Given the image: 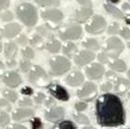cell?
Segmentation results:
<instances>
[{"mask_svg":"<svg viewBox=\"0 0 130 129\" xmlns=\"http://www.w3.org/2000/svg\"><path fill=\"white\" fill-rule=\"evenodd\" d=\"M95 115L99 125L103 127H118L125 123V110L121 99L115 94L105 93L98 97Z\"/></svg>","mask_w":130,"mask_h":129,"instance_id":"cell-1","label":"cell"},{"mask_svg":"<svg viewBox=\"0 0 130 129\" xmlns=\"http://www.w3.org/2000/svg\"><path fill=\"white\" fill-rule=\"evenodd\" d=\"M18 18L28 27H32L37 22V12L32 4L23 2L20 3L16 8Z\"/></svg>","mask_w":130,"mask_h":129,"instance_id":"cell-2","label":"cell"},{"mask_svg":"<svg viewBox=\"0 0 130 129\" xmlns=\"http://www.w3.org/2000/svg\"><path fill=\"white\" fill-rule=\"evenodd\" d=\"M123 51H124V43L120 38L116 36H112L108 38V40L106 41L104 53L108 56L109 59L116 60Z\"/></svg>","mask_w":130,"mask_h":129,"instance_id":"cell-3","label":"cell"},{"mask_svg":"<svg viewBox=\"0 0 130 129\" xmlns=\"http://www.w3.org/2000/svg\"><path fill=\"white\" fill-rule=\"evenodd\" d=\"M50 67L52 74L55 76H61L71 69V62L65 57H54L50 60Z\"/></svg>","mask_w":130,"mask_h":129,"instance_id":"cell-4","label":"cell"},{"mask_svg":"<svg viewBox=\"0 0 130 129\" xmlns=\"http://www.w3.org/2000/svg\"><path fill=\"white\" fill-rule=\"evenodd\" d=\"M29 81L37 86H44L48 82V77L43 69L38 66H33L28 74Z\"/></svg>","mask_w":130,"mask_h":129,"instance_id":"cell-5","label":"cell"},{"mask_svg":"<svg viewBox=\"0 0 130 129\" xmlns=\"http://www.w3.org/2000/svg\"><path fill=\"white\" fill-rule=\"evenodd\" d=\"M106 20L101 15H95L91 18V20L86 25L87 32L91 34H101L106 28Z\"/></svg>","mask_w":130,"mask_h":129,"instance_id":"cell-6","label":"cell"},{"mask_svg":"<svg viewBox=\"0 0 130 129\" xmlns=\"http://www.w3.org/2000/svg\"><path fill=\"white\" fill-rule=\"evenodd\" d=\"M82 27L79 24H73L60 30L59 35L63 40H73L80 38L82 36Z\"/></svg>","mask_w":130,"mask_h":129,"instance_id":"cell-7","label":"cell"},{"mask_svg":"<svg viewBox=\"0 0 130 129\" xmlns=\"http://www.w3.org/2000/svg\"><path fill=\"white\" fill-rule=\"evenodd\" d=\"M77 95L80 99L85 101H92L97 95V87L92 82H88L83 86L82 89L77 92Z\"/></svg>","mask_w":130,"mask_h":129,"instance_id":"cell-8","label":"cell"},{"mask_svg":"<svg viewBox=\"0 0 130 129\" xmlns=\"http://www.w3.org/2000/svg\"><path fill=\"white\" fill-rule=\"evenodd\" d=\"M47 91L48 93L58 100L60 101H68L70 99V95L68 93V91L65 88L59 84H50L47 86Z\"/></svg>","mask_w":130,"mask_h":129,"instance_id":"cell-9","label":"cell"},{"mask_svg":"<svg viewBox=\"0 0 130 129\" xmlns=\"http://www.w3.org/2000/svg\"><path fill=\"white\" fill-rule=\"evenodd\" d=\"M95 58H96V56H95V54L93 52L88 51V50H84V51L79 52L75 56L74 60H75L76 64H78L79 67H83L85 64H90Z\"/></svg>","mask_w":130,"mask_h":129,"instance_id":"cell-10","label":"cell"},{"mask_svg":"<svg viewBox=\"0 0 130 129\" xmlns=\"http://www.w3.org/2000/svg\"><path fill=\"white\" fill-rule=\"evenodd\" d=\"M85 72H86V75L89 79L97 80V79H100L104 76L105 69H104L103 64H99V63H94V64H90L89 67H87Z\"/></svg>","mask_w":130,"mask_h":129,"instance_id":"cell-11","label":"cell"},{"mask_svg":"<svg viewBox=\"0 0 130 129\" xmlns=\"http://www.w3.org/2000/svg\"><path fill=\"white\" fill-rule=\"evenodd\" d=\"M41 16L43 19L51 21V22H55V23H59L63 20L64 18V14L61 10L59 9H47L41 12Z\"/></svg>","mask_w":130,"mask_h":129,"instance_id":"cell-12","label":"cell"},{"mask_svg":"<svg viewBox=\"0 0 130 129\" xmlns=\"http://www.w3.org/2000/svg\"><path fill=\"white\" fill-rule=\"evenodd\" d=\"M65 116V109L63 107H54L45 112V119L50 122H58Z\"/></svg>","mask_w":130,"mask_h":129,"instance_id":"cell-13","label":"cell"},{"mask_svg":"<svg viewBox=\"0 0 130 129\" xmlns=\"http://www.w3.org/2000/svg\"><path fill=\"white\" fill-rule=\"evenodd\" d=\"M3 82L5 85H7L10 88H15L21 83V78L16 72H8L6 73L3 78Z\"/></svg>","mask_w":130,"mask_h":129,"instance_id":"cell-14","label":"cell"},{"mask_svg":"<svg viewBox=\"0 0 130 129\" xmlns=\"http://www.w3.org/2000/svg\"><path fill=\"white\" fill-rule=\"evenodd\" d=\"M84 75L81 73V72H73L71 74H69L66 78V83L69 85V86H72V87H77V86H80L83 82H84Z\"/></svg>","mask_w":130,"mask_h":129,"instance_id":"cell-15","label":"cell"},{"mask_svg":"<svg viewBox=\"0 0 130 129\" xmlns=\"http://www.w3.org/2000/svg\"><path fill=\"white\" fill-rule=\"evenodd\" d=\"M93 14V9L92 7H87V6H82L79 8L76 13H75V18L78 22H85L87 21Z\"/></svg>","mask_w":130,"mask_h":129,"instance_id":"cell-16","label":"cell"},{"mask_svg":"<svg viewBox=\"0 0 130 129\" xmlns=\"http://www.w3.org/2000/svg\"><path fill=\"white\" fill-rule=\"evenodd\" d=\"M114 89H115V92L119 95L125 94L130 89V81H127L126 79H123V78L116 77Z\"/></svg>","mask_w":130,"mask_h":129,"instance_id":"cell-17","label":"cell"},{"mask_svg":"<svg viewBox=\"0 0 130 129\" xmlns=\"http://www.w3.org/2000/svg\"><path fill=\"white\" fill-rule=\"evenodd\" d=\"M104 8H105V10H106L111 16H113V17H115V18H117V19H122V18H124L123 12H122L118 7H116L112 2H109V1L105 2V3H104Z\"/></svg>","mask_w":130,"mask_h":129,"instance_id":"cell-18","label":"cell"},{"mask_svg":"<svg viewBox=\"0 0 130 129\" xmlns=\"http://www.w3.org/2000/svg\"><path fill=\"white\" fill-rule=\"evenodd\" d=\"M33 115L32 109H27V108H20V109H16L13 112L12 118L15 121H21L24 119H27L29 117H31Z\"/></svg>","mask_w":130,"mask_h":129,"instance_id":"cell-19","label":"cell"},{"mask_svg":"<svg viewBox=\"0 0 130 129\" xmlns=\"http://www.w3.org/2000/svg\"><path fill=\"white\" fill-rule=\"evenodd\" d=\"M21 31V26L18 23H10L7 24L3 29V35L7 38L14 37Z\"/></svg>","mask_w":130,"mask_h":129,"instance_id":"cell-20","label":"cell"},{"mask_svg":"<svg viewBox=\"0 0 130 129\" xmlns=\"http://www.w3.org/2000/svg\"><path fill=\"white\" fill-rule=\"evenodd\" d=\"M17 53V46L13 41H9L4 46V54L8 60H14V57Z\"/></svg>","mask_w":130,"mask_h":129,"instance_id":"cell-21","label":"cell"},{"mask_svg":"<svg viewBox=\"0 0 130 129\" xmlns=\"http://www.w3.org/2000/svg\"><path fill=\"white\" fill-rule=\"evenodd\" d=\"M109 67L111 70H113L115 72H119V73L125 72L127 70V64H125V62L122 60H119V59L112 60L111 62H109Z\"/></svg>","mask_w":130,"mask_h":129,"instance_id":"cell-22","label":"cell"},{"mask_svg":"<svg viewBox=\"0 0 130 129\" xmlns=\"http://www.w3.org/2000/svg\"><path fill=\"white\" fill-rule=\"evenodd\" d=\"M45 49L50 52V53H53V54H56L60 51L61 49V43L58 39L56 38H52L50 39V41H47L45 43Z\"/></svg>","mask_w":130,"mask_h":129,"instance_id":"cell-23","label":"cell"},{"mask_svg":"<svg viewBox=\"0 0 130 129\" xmlns=\"http://www.w3.org/2000/svg\"><path fill=\"white\" fill-rule=\"evenodd\" d=\"M77 52V45L73 42H67L63 47V53L68 58L75 57V53Z\"/></svg>","mask_w":130,"mask_h":129,"instance_id":"cell-24","label":"cell"},{"mask_svg":"<svg viewBox=\"0 0 130 129\" xmlns=\"http://www.w3.org/2000/svg\"><path fill=\"white\" fill-rule=\"evenodd\" d=\"M53 129H77V126L71 120H62L57 123Z\"/></svg>","mask_w":130,"mask_h":129,"instance_id":"cell-25","label":"cell"},{"mask_svg":"<svg viewBox=\"0 0 130 129\" xmlns=\"http://www.w3.org/2000/svg\"><path fill=\"white\" fill-rule=\"evenodd\" d=\"M82 45L84 47L88 49V51L89 50H91V51H97V50H99V47H100L98 41L96 39H94V38H88V39H86L85 41H83Z\"/></svg>","mask_w":130,"mask_h":129,"instance_id":"cell-26","label":"cell"},{"mask_svg":"<svg viewBox=\"0 0 130 129\" xmlns=\"http://www.w3.org/2000/svg\"><path fill=\"white\" fill-rule=\"evenodd\" d=\"M2 95L5 97L8 101H10V102H12V103L17 100V94H16L14 91L10 90V89H5V90L2 92Z\"/></svg>","mask_w":130,"mask_h":129,"instance_id":"cell-27","label":"cell"},{"mask_svg":"<svg viewBox=\"0 0 130 129\" xmlns=\"http://www.w3.org/2000/svg\"><path fill=\"white\" fill-rule=\"evenodd\" d=\"M74 119L78 122V123H80V124H85V125H88L89 123H90V121H89V118L86 116V115H84V114H75L74 115Z\"/></svg>","mask_w":130,"mask_h":129,"instance_id":"cell-28","label":"cell"},{"mask_svg":"<svg viewBox=\"0 0 130 129\" xmlns=\"http://www.w3.org/2000/svg\"><path fill=\"white\" fill-rule=\"evenodd\" d=\"M22 55H23V57L25 58V60H31L33 59V57H34V52H33V50L31 47H29V46H26V47H24L23 50H22Z\"/></svg>","mask_w":130,"mask_h":129,"instance_id":"cell-29","label":"cell"},{"mask_svg":"<svg viewBox=\"0 0 130 129\" xmlns=\"http://www.w3.org/2000/svg\"><path fill=\"white\" fill-rule=\"evenodd\" d=\"M10 121V118H9V115L4 112V111H1L0 112V126H6Z\"/></svg>","mask_w":130,"mask_h":129,"instance_id":"cell-30","label":"cell"},{"mask_svg":"<svg viewBox=\"0 0 130 129\" xmlns=\"http://www.w3.org/2000/svg\"><path fill=\"white\" fill-rule=\"evenodd\" d=\"M30 126H31V129H42L43 124H42L41 120H40L38 117H35V118H32V119H31V121H30Z\"/></svg>","mask_w":130,"mask_h":129,"instance_id":"cell-31","label":"cell"},{"mask_svg":"<svg viewBox=\"0 0 130 129\" xmlns=\"http://www.w3.org/2000/svg\"><path fill=\"white\" fill-rule=\"evenodd\" d=\"M120 25H119V23H117V22H114V23H112L109 27H108V33L109 34H116V33H119L120 32Z\"/></svg>","mask_w":130,"mask_h":129,"instance_id":"cell-32","label":"cell"},{"mask_svg":"<svg viewBox=\"0 0 130 129\" xmlns=\"http://www.w3.org/2000/svg\"><path fill=\"white\" fill-rule=\"evenodd\" d=\"M30 42H31V44L35 45V46H37V47H39V44H41V45L43 44L42 37H41L40 35H38V34L33 35L32 37H31V39H30Z\"/></svg>","mask_w":130,"mask_h":129,"instance_id":"cell-33","label":"cell"},{"mask_svg":"<svg viewBox=\"0 0 130 129\" xmlns=\"http://www.w3.org/2000/svg\"><path fill=\"white\" fill-rule=\"evenodd\" d=\"M37 4L43 6V7H46V6H58L60 4L59 1H55V0H48V1H36Z\"/></svg>","mask_w":130,"mask_h":129,"instance_id":"cell-34","label":"cell"},{"mask_svg":"<svg viewBox=\"0 0 130 129\" xmlns=\"http://www.w3.org/2000/svg\"><path fill=\"white\" fill-rule=\"evenodd\" d=\"M30 63H29V61H27V60H24V61H21L20 62V64H19V67H20V69L24 72V73H26L27 71H30V69L32 68L31 66H30Z\"/></svg>","mask_w":130,"mask_h":129,"instance_id":"cell-35","label":"cell"},{"mask_svg":"<svg viewBox=\"0 0 130 129\" xmlns=\"http://www.w3.org/2000/svg\"><path fill=\"white\" fill-rule=\"evenodd\" d=\"M98 60H99V62H100V64H109V58H108V56L104 53V52H102V53H100L99 55H98Z\"/></svg>","mask_w":130,"mask_h":129,"instance_id":"cell-36","label":"cell"},{"mask_svg":"<svg viewBox=\"0 0 130 129\" xmlns=\"http://www.w3.org/2000/svg\"><path fill=\"white\" fill-rule=\"evenodd\" d=\"M0 18H1V20H3V21H10V20H12L13 16H12V13L7 10V11H4V12L0 15Z\"/></svg>","mask_w":130,"mask_h":129,"instance_id":"cell-37","label":"cell"},{"mask_svg":"<svg viewBox=\"0 0 130 129\" xmlns=\"http://www.w3.org/2000/svg\"><path fill=\"white\" fill-rule=\"evenodd\" d=\"M87 103L86 102H78L75 104V109L78 111V112H82L84 111L85 109H87Z\"/></svg>","mask_w":130,"mask_h":129,"instance_id":"cell-38","label":"cell"},{"mask_svg":"<svg viewBox=\"0 0 130 129\" xmlns=\"http://www.w3.org/2000/svg\"><path fill=\"white\" fill-rule=\"evenodd\" d=\"M120 35L123 37V38H125V39H130V29L128 27H122L121 29H120Z\"/></svg>","mask_w":130,"mask_h":129,"instance_id":"cell-39","label":"cell"},{"mask_svg":"<svg viewBox=\"0 0 130 129\" xmlns=\"http://www.w3.org/2000/svg\"><path fill=\"white\" fill-rule=\"evenodd\" d=\"M112 89H113V84H112L110 81L105 82V83L102 84V86H101V90H102L103 92H109V91L112 90Z\"/></svg>","mask_w":130,"mask_h":129,"instance_id":"cell-40","label":"cell"},{"mask_svg":"<svg viewBox=\"0 0 130 129\" xmlns=\"http://www.w3.org/2000/svg\"><path fill=\"white\" fill-rule=\"evenodd\" d=\"M21 94L24 95V96H30V95L33 94V90L30 87H27V86L26 87H23L21 89Z\"/></svg>","mask_w":130,"mask_h":129,"instance_id":"cell-41","label":"cell"},{"mask_svg":"<svg viewBox=\"0 0 130 129\" xmlns=\"http://www.w3.org/2000/svg\"><path fill=\"white\" fill-rule=\"evenodd\" d=\"M1 109H3V110H9L10 109L9 103L4 99H0V110Z\"/></svg>","mask_w":130,"mask_h":129,"instance_id":"cell-42","label":"cell"},{"mask_svg":"<svg viewBox=\"0 0 130 129\" xmlns=\"http://www.w3.org/2000/svg\"><path fill=\"white\" fill-rule=\"evenodd\" d=\"M34 100H35V103L41 104V103H43V101L45 100V96H44L42 93H37L36 96L34 97Z\"/></svg>","mask_w":130,"mask_h":129,"instance_id":"cell-43","label":"cell"},{"mask_svg":"<svg viewBox=\"0 0 130 129\" xmlns=\"http://www.w3.org/2000/svg\"><path fill=\"white\" fill-rule=\"evenodd\" d=\"M31 104H32V101L27 97H24L21 101H19V105L21 106H31Z\"/></svg>","mask_w":130,"mask_h":129,"instance_id":"cell-44","label":"cell"},{"mask_svg":"<svg viewBox=\"0 0 130 129\" xmlns=\"http://www.w3.org/2000/svg\"><path fill=\"white\" fill-rule=\"evenodd\" d=\"M17 42H18L19 44H22V45H24V44L27 42V38H26V36H25L24 34H21V35H19V37L17 38Z\"/></svg>","mask_w":130,"mask_h":129,"instance_id":"cell-45","label":"cell"},{"mask_svg":"<svg viewBox=\"0 0 130 129\" xmlns=\"http://www.w3.org/2000/svg\"><path fill=\"white\" fill-rule=\"evenodd\" d=\"M9 5V1L8 0H0V11L7 8V6Z\"/></svg>","mask_w":130,"mask_h":129,"instance_id":"cell-46","label":"cell"},{"mask_svg":"<svg viewBox=\"0 0 130 129\" xmlns=\"http://www.w3.org/2000/svg\"><path fill=\"white\" fill-rule=\"evenodd\" d=\"M122 9L124 11H130V4L128 2H125L122 4Z\"/></svg>","mask_w":130,"mask_h":129,"instance_id":"cell-47","label":"cell"},{"mask_svg":"<svg viewBox=\"0 0 130 129\" xmlns=\"http://www.w3.org/2000/svg\"><path fill=\"white\" fill-rule=\"evenodd\" d=\"M8 129H27V128L24 127V126H22V125H19V124H14V125L10 126Z\"/></svg>","mask_w":130,"mask_h":129,"instance_id":"cell-48","label":"cell"},{"mask_svg":"<svg viewBox=\"0 0 130 129\" xmlns=\"http://www.w3.org/2000/svg\"><path fill=\"white\" fill-rule=\"evenodd\" d=\"M15 61L14 60H8V62H7V66L9 67V68H11V67H15Z\"/></svg>","mask_w":130,"mask_h":129,"instance_id":"cell-49","label":"cell"},{"mask_svg":"<svg viewBox=\"0 0 130 129\" xmlns=\"http://www.w3.org/2000/svg\"><path fill=\"white\" fill-rule=\"evenodd\" d=\"M124 19H125V22L127 24H130V14H127L124 16Z\"/></svg>","mask_w":130,"mask_h":129,"instance_id":"cell-50","label":"cell"},{"mask_svg":"<svg viewBox=\"0 0 130 129\" xmlns=\"http://www.w3.org/2000/svg\"><path fill=\"white\" fill-rule=\"evenodd\" d=\"M4 70V64H2V62L0 61V71H3Z\"/></svg>","mask_w":130,"mask_h":129,"instance_id":"cell-51","label":"cell"},{"mask_svg":"<svg viewBox=\"0 0 130 129\" xmlns=\"http://www.w3.org/2000/svg\"><path fill=\"white\" fill-rule=\"evenodd\" d=\"M83 129H96V128H94V127H92V126H87V127H84Z\"/></svg>","mask_w":130,"mask_h":129,"instance_id":"cell-52","label":"cell"},{"mask_svg":"<svg viewBox=\"0 0 130 129\" xmlns=\"http://www.w3.org/2000/svg\"><path fill=\"white\" fill-rule=\"evenodd\" d=\"M1 52H2V43L0 42V53H1Z\"/></svg>","mask_w":130,"mask_h":129,"instance_id":"cell-53","label":"cell"},{"mask_svg":"<svg viewBox=\"0 0 130 129\" xmlns=\"http://www.w3.org/2000/svg\"><path fill=\"white\" fill-rule=\"evenodd\" d=\"M127 76H128V78L130 79V70L128 71V72H127Z\"/></svg>","mask_w":130,"mask_h":129,"instance_id":"cell-54","label":"cell"},{"mask_svg":"<svg viewBox=\"0 0 130 129\" xmlns=\"http://www.w3.org/2000/svg\"><path fill=\"white\" fill-rule=\"evenodd\" d=\"M127 46L129 47V50H130V40H128V42H127Z\"/></svg>","mask_w":130,"mask_h":129,"instance_id":"cell-55","label":"cell"},{"mask_svg":"<svg viewBox=\"0 0 130 129\" xmlns=\"http://www.w3.org/2000/svg\"><path fill=\"white\" fill-rule=\"evenodd\" d=\"M128 98H129V99H130V91H129V92H128Z\"/></svg>","mask_w":130,"mask_h":129,"instance_id":"cell-56","label":"cell"},{"mask_svg":"<svg viewBox=\"0 0 130 129\" xmlns=\"http://www.w3.org/2000/svg\"><path fill=\"white\" fill-rule=\"evenodd\" d=\"M128 129H130V128H128Z\"/></svg>","mask_w":130,"mask_h":129,"instance_id":"cell-57","label":"cell"}]
</instances>
